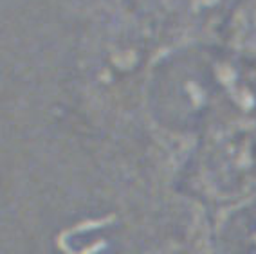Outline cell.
I'll list each match as a JSON object with an SVG mask.
<instances>
[{
  "instance_id": "obj_1",
  "label": "cell",
  "mask_w": 256,
  "mask_h": 254,
  "mask_svg": "<svg viewBox=\"0 0 256 254\" xmlns=\"http://www.w3.org/2000/svg\"><path fill=\"white\" fill-rule=\"evenodd\" d=\"M220 47L247 76L256 78V0H236Z\"/></svg>"
}]
</instances>
